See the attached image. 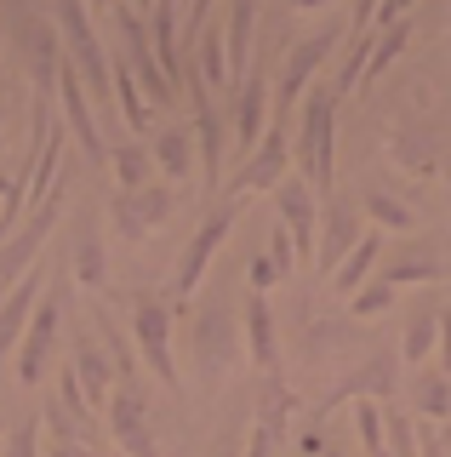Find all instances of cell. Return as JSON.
Here are the masks:
<instances>
[{
	"label": "cell",
	"instance_id": "681fc988",
	"mask_svg": "<svg viewBox=\"0 0 451 457\" xmlns=\"http://www.w3.org/2000/svg\"><path fill=\"white\" fill-rule=\"evenodd\" d=\"M440 446H446V457H451V423H440Z\"/></svg>",
	"mask_w": 451,
	"mask_h": 457
},
{
	"label": "cell",
	"instance_id": "f6af8a7d",
	"mask_svg": "<svg viewBox=\"0 0 451 457\" xmlns=\"http://www.w3.org/2000/svg\"><path fill=\"white\" fill-rule=\"evenodd\" d=\"M52 457H97L86 440H52Z\"/></svg>",
	"mask_w": 451,
	"mask_h": 457
},
{
	"label": "cell",
	"instance_id": "74e56055",
	"mask_svg": "<svg viewBox=\"0 0 451 457\" xmlns=\"http://www.w3.org/2000/svg\"><path fill=\"white\" fill-rule=\"evenodd\" d=\"M394 292H400V286H389V280H365L355 297H348V320H377V314H389L394 309Z\"/></svg>",
	"mask_w": 451,
	"mask_h": 457
},
{
	"label": "cell",
	"instance_id": "e0dca14e",
	"mask_svg": "<svg viewBox=\"0 0 451 457\" xmlns=\"http://www.w3.org/2000/svg\"><path fill=\"white\" fill-rule=\"evenodd\" d=\"M275 212H280V223H286V235H291V246H298L303 263H315V252H320V212H315V189H308L303 178H286L275 189Z\"/></svg>",
	"mask_w": 451,
	"mask_h": 457
},
{
	"label": "cell",
	"instance_id": "bcb514c9",
	"mask_svg": "<svg viewBox=\"0 0 451 457\" xmlns=\"http://www.w3.org/2000/svg\"><path fill=\"white\" fill-rule=\"evenodd\" d=\"M417 446H422V457H446V446H440L434 428H417Z\"/></svg>",
	"mask_w": 451,
	"mask_h": 457
},
{
	"label": "cell",
	"instance_id": "7a4b0ae2",
	"mask_svg": "<svg viewBox=\"0 0 451 457\" xmlns=\"http://www.w3.org/2000/svg\"><path fill=\"white\" fill-rule=\"evenodd\" d=\"M126 314H132L137 354H144V366L154 371V383L177 395L183 378H177V361H172V303L154 297V292H132V297H126Z\"/></svg>",
	"mask_w": 451,
	"mask_h": 457
},
{
	"label": "cell",
	"instance_id": "c3c4849f",
	"mask_svg": "<svg viewBox=\"0 0 451 457\" xmlns=\"http://www.w3.org/2000/svg\"><path fill=\"white\" fill-rule=\"evenodd\" d=\"M320 6H332V0H291V12H320Z\"/></svg>",
	"mask_w": 451,
	"mask_h": 457
},
{
	"label": "cell",
	"instance_id": "8fae6325",
	"mask_svg": "<svg viewBox=\"0 0 451 457\" xmlns=\"http://www.w3.org/2000/svg\"><path fill=\"white\" fill-rule=\"evenodd\" d=\"M263 114H269V57H251L246 80L229 92V126H234V149L258 154L263 149Z\"/></svg>",
	"mask_w": 451,
	"mask_h": 457
},
{
	"label": "cell",
	"instance_id": "ab89813d",
	"mask_svg": "<svg viewBox=\"0 0 451 457\" xmlns=\"http://www.w3.org/2000/svg\"><path fill=\"white\" fill-rule=\"evenodd\" d=\"M211 6H217V0H189V6H183V57H189V46L201 40V29L211 23Z\"/></svg>",
	"mask_w": 451,
	"mask_h": 457
},
{
	"label": "cell",
	"instance_id": "ee69618b",
	"mask_svg": "<svg viewBox=\"0 0 451 457\" xmlns=\"http://www.w3.org/2000/svg\"><path fill=\"white\" fill-rule=\"evenodd\" d=\"M440 371L451 378V303L440 309Z\"/></svg>",
	"mask_w": 451,
	"mask_h": 457
},
{
	"label": "cell",
	"instance_id": "60d3db41",
	"mask_svg": "<svg viewBox=\"0 0 451 457\" xmlns=\"http://www.w3.org/2000/svg\"><path fill=\"white\" fill-rule=\"evenodd\" d=\"M269 263L280 269V275H291V269H298V246H291L286 223H275V228H269Z\"/></svg>",
	"mask_w": 451,
	"mask_h": 457
},
{
	"label": "cell",
	"instance_id": "ffe728a7",
	"mask_svg": "<svg viewBox=\"0 0 451 457\" xmlns=\"http://www.w3.org/2000/svg\"><path fill=\"white\" fill-rule=\"evenodd\" d=\"M75 378H80V389H86L92 411H109V400H115V389H120V371H115V361H109L103 337H92V332L75 337Z\"/></svg>",
	"mask_w": 451,
	"mask_h": 457
},
{
	"label": "cell",
	"instance_id": "e575fe53",
	"mask_svg": "<svg viewBox=\"0 0 451 457\" xmlns=\"http://www.w3.org/2000/svg\"><path fill=\"white\" fill-rule=\"evenodd\" d=\"M115 109H120V120L132 126V132H144L149 104H144V86H137V75H132V63H126V57H115Z\"/></svg>",
	"mask_w": 451,
	"mask_h": 457
},
{
	"label": "cell",
	"instance_id": "5bb4252c",
	"mask_svg": "<svg viewBox=\"0 0 451 457\" xmlns=\"http://www.w3.org/2000/svg\"><path fill=\"white\" fill-rule=\"evenodd\" d=\"M286 171H291V137L280 132V126H269L263 149L229 178V200H251V195H263V189H280V183H286Z\"/></svg>",
	"mask_w": 451,
	"mask_h": 457
},
{
	"label": "cell",
	"instance_id": "9c48e42d",
	"mask_svg": "<svg viewBox=\"0 0 451 457\" xmlns=\"http://www.w3.org/2000/svg\"><path fill=\"white\" fill-rule=\"evenodd\" d=\"M115 23H120V35H126V63H132L137 86H144V104H149V109L177 104V86H172V75L160 69V57H154L149 23L137 18V12H126V6H115Z\"/></svg>",
	"mask_w": 451,
	"mask_h": 457
},
{
	"label": "cell",
	"instance_id": "44dd1931",
	"mask_svg": "<svg viewBox=\"0 0 451 457\" xmlns=\"http://www.w3.org/2000/svg\"><path fill=\"white\" fill-rule=\"evenodd\" d=\"M360 240H365L360 235V212L348 206V200H332V206L320 212V252H315V263L326 269V275H337V263H343Z\"/></svg>",
	"mask_w": 451,
	"mask_h": 457
},
{
	"label": "cell",
	"instance_id": "f546056e",
	"mask_svg": "<svg viewBox=\"0 0 451 457\" xmlns=\"http://www.w3.org/2000/svg\"><path fill=\"white\" fill-rule=\"evenodd\" d=\"M189 63L206 86H229V40H223V18L201 29V40L189 46Z\"/></svg>",
	"mask_w": 451,
	"mask_h": 457
},
{
	"label": "cell",
	"instance_id": "2e32d148",
	"mask_svg": "<svg viewBox=\"0 0 451 457\" xmlns=\"http://www.w3.org/2000/svg\"><path fill=\"white\" fill-rule=\"evenodd\" d=\"M183 86H189V97H194V143H201V183H206V189H217V183H223V114L211 109V92H206V80L194 75V63L183 69Z\"/></svg>",
	"mask_w": 451,
	"mask_h": 457
},
{
	"label": "cell",
	"instance_id": "d6986e66",
	"mask_svg": "<svg viewBox=\"0 0 451 457\" xmlns=\"http://www.w3.org/2000/svg\"><path fill=\"white\" fill-rule=\"evenodd\" d=\"M69 275L80 280V292H103L109 280V252H103V228H97L92 212H80L75 228H69Z\"/></svg>",
	"mask_w": 451,
	"mask_h": 457
},
{
	"label": "cell",
	"instance_id": "9a60e30c",
	"mask_svg": "<svg viewBox=\"0 0 451 457\" xmlns=\"http://www.w3.org/2000/svg\"><path fill=\"white\" fill-rule=\"evenodd\" d=\"M109 435H115V446L126 457H160V440H154L149 428V406H144V389H115V400H109L103 411Z\"/></svg>",
	"mask_w": 451,
	"mask_h": 457
},
{
	"label": "cell",
	"instance_id": "d4e9b609",
	"mask_svg": "<svg viewBox=\"0 0 451 457\" xmlns=\"http://www.w3.org/2000/svg\"><path fill=\"white\" fill-rule=\"evenodd\" d=\"M440 275H446L440 246H434V240H412L400 257H389L377 280H389V286H429V280H440Z\"/></svg>",
	"mask_w": 451,
	"mask_h": 457
},
{
	"label": "cell",
	"instance_id": "f907efd6",
	"mask_svg": "<svg viewBox=\"0 0 451 457\" xmlns=\"http://www.w3.org/2000/svg\"><path fill=\"white\" fill-rule=\"evenodd\" d=\"M326 457H348V452H337V446H326Z\"/></svg>",
	"mask_w": 451,
	"mask_h": 457
},
{
	"label": "cell",
	"instance_id": "83f0119b",
	"mask_svg": "<svg viewBox=\"0 0 451 457\" xmlns=\"http://www.w3.org/2000/svg\"><path fill=\"white\" fill-rule=\"evenodd\" d=\"M360 332H355V320H315L308 326V337H303V366H315V371H332V361L348 349Z\"/></svg>",
	"mask_w": 451,
	"mask_h": 457
},
{
	"label": "cell",
	"instance_id": "7bdbcfd3",
	"mask_svg": "<svg viewBox=\"0 0 451 457\" xmlns=\"http://www.w3.org/2000/svg\"><path fill=\"white\" fill-rule=\"evenodd\" d=\"M246 280H251V292H269V286L286 280V275H280V269L269 263V252H263V257H251V275H246Z\"/></svg>",
	"mask_w": 451,
	"mask_h": 457
},
{
	"label": "cell",
	"instance_id": "3957f363",
	"mask_svg": "<svg viewBox=\"0 0 451 457\" xmlns=\"http://www.w3.org/2000/svg\"><path fill=\"white\" fill-rule=\"evenodd\" d=\"M58 35H63L69 63H75L80 80H86V97L109 104V97H115V63H109L103 40H97L92 23H86V0H58Z\"/></svg>",
	"mask_w": 451,
	"mask_h": 457
},
{
	"label": "cell",
	"instance_id": "6da1fadb",
	"mask_svg": "<svg viewBox=\"0 0 451 457\" xmlns=\"http://www.w3.org/2000/svg\"><path fill=\"white\" fill-rule=\"evenodd\" d=\"M291 161L303 166V183L315 195H332V183H337V86H315L303 97Z\"/></svg>",
	"mask_w": 451,
	"mask_h": 457
},
{
	"label": "cell",
	"instance_id": "8d00e7d4",
	"mask_svg": "<svg viewBox=\"0 0 451 457\" xmlns=\"http://www.w3.org/2000/svg\"><path fill=\"white\" fill-rule=\"evenodd\" d=\"M434 349H440V314H412L406 343H400V361H406V366H429Z\"/></svg>",
	"mask_w": 451,
	"mask_h": 457
},
{
	"label": "cell",
	"instance_id": "484cf974",
	"mask_svg": "<svg viewBox=\"0 0 451 457\" xmlns=\"http://www.w3.org/2000/svg\"><path fill=\"white\" fill-rule=\"evenodd\" d=\"M389 161L429 183V178H440V143H434L429 132H417V126H400V132L389 137Z\"/></svg>",
	"mask_w": 451,
	"mask_h": 457
},
{
	"label": "cell",
	"instance_id": "d6a6232c",
	"mask_svg": "<svg viewBox=\"0 0 451 457\" xmlns=\"http://www.w3.org/2000/svg\"><path fill=\"white\" fill-rule=\"evenodd\" d=\"M109 171L120 189H149L154 183V149L149 143H109Z\"/></svg>",
	"mask_w": 451,
	"mask_h": 457
},
{
	"label": "cell",
	"instance_id": "4fadbf2b",
	"mask_svg": "<svg viewBox=\"0 0 451 457\" xmlns=\"http://www.w3.org/2000/svg\"><path fill=\"white\" fill-rule=\"evenodd\" d=\"M58 326H63V286H46V297H40L29 332H23V343H18V383H23V389H35V383H40L46 354H52V343H58Z\"/></svg>",
	"mask_w": 451,
	"mask_h": 457
},
{
	"label": "cell",
	"instance_id": "30bf717a",
	"mask_svg": "<svg viewBox=\"0 0 451 457\" xmlns=\"http://www.w3.org/2000/svg\"><path fill=\"white\" fill-rule=\"evenodd\" d=\"M177 212V189L172 183H149V189H120L109 200V223L120 240H149L154 228Z\"/></svg>",
	"mask_w": 451,
	"mask_h": 457
},
{
	"label": "cell",
	"instance_id": "cb8c5ba5",
	"mask_svg": "<svg viewBox=\"0 0 451 457\" xmlns=\"http://www.w3.org/2000/svg\"><path fill=\"white\" fill-rule=\"evenodd\" d=\"M251 35H258V0H229L223 6V40H229V92L251 69Z\"/></svg>",
	"mask_w": 451,
	"mask_h": 457
},
{
	"label": "cell",
	"instance_id": "816d5d0a",
	"mask_svg": "<svg viewBox=\"0 0 451 457\" xmlns=\"http://www.w3.org/2000/svg\"><path fill=\"white\" fill-rule=\"evenodd\" d=\"M137 6H154V0H137Z\"/></svg>",
	"mask_w": 451,
	"mask_h": 457
},
{
	"label": "cell",
	"instance_id": "4316f807",
	"mask_svg": "<svg viewBox=\"0 0 451 457\" xmlns=\"http://www.w3.org/2000/svg\"><path fill=\"white\" fill-rule=\"evenodd\" d=\"M154 166L166 171V183H189L194 161H201V143H194L189 126H166V132H154Z\"/></svg>",
	"mask_w": 451,
	"mask_h": 457
},
{
	"label": "cell",
	"instance_id": "836d02e7",
	"mask_svg": "<svg viewBox=\"0 0 451 457\" xmlns=\"http://www.w3.org/2000/svg\"><path fill=\"white\" fill-rule=\"evenodd\" d=\"M360 212L377 228H417V212L406 206V200H394L389 189H377V183H372V189H360Z\"/></svg>",
	"mask_w": 451,
	"mask_h": 457
},
{
	"label": "cell",
	"instance_id": "f5cc1de1",
	"mask_svg": "<svg viewBox=\"0 0 451 457\" xmlns=\"http://www.w3.org/2000/svg\"><path fill=\"white\" fill-rule=\"evenodd\" d=\"M0 435H6V428H0Z\"/></svg>",
	"mask_w": 451,
	"mask_h": 457
},
{
	"label": "cell",
	"instance_id": "f35d334b",
	"mask_svg": "<svg viewBox=\"0 0 451 457\" xmlns=\"http://www.w3.org/2000/svg\"><path fill=\"white\" fill-rule=\"evenodd\" d=\"M6 457H40V418H23L6 428Z\"/></svg>",
	"mask_w": 451,
	"mask_h": 457
},
{
	"label": "cell",
	"instance_id": "7dc6e473",
	"mask_svg": "<svg viewBox=\"0 0 451 457\" xmlns=\"http://www.w3.org/2000/svg\"><path fill=\"white\" fill-rule=\"evenodd\" d=\"M206 457H241V446H234V435H229V428H223V435L211 440V452H206Z\"/></svg>",
	"mask_w": 451,
	"mask_h": 457
},
{
	"label": "cell",
	"instance_id": "8992f818",
	"mask_svg": "<svg viewBox=\"0 0 451 457\" xmlns=\"http://www.w3.org/2000/svg\"><path fill=\"white\" fill-rule=\"evenodd\" d=\"M63 206H69V189H63V178H58V189H52L46 200H35L29 218L18 223V235H12L6 246H0V297H6L12 286H18V280L35 269V257H40V246H46V235L58 228Z\"/></svg>",
	"mask_w": 451,
	"mask_h": 457
},
{
	"label": "cell",
	"instance_id": "ba28073f",
	"mask_svg": "<svg viewBox=\"0 0 451 457\" xmlns=\"http://www.w3.org/2000/svg\"><path fill=\"white\" fill-rule=\"evenodd\" d=\"M241 206H246V200H223V206H211L206 218H201L194 240H189V246H183V257H177V286H172V303H189V297H194V286L206 280L211 257L223 252V240H229V228H234V218H241Z\"/></svg>",
	"mask_w": 451,
	"mask_h": 457
},
{
	"label": "cell",
	"instance_id": "ac0fdd59",
	"mask_svg": "<svg viewBox=\"0 0 451 457\" xmlns=\"http://www.w3.org/2000/svg\"><path fill=\"white\" fill-rule=\"evenodd\" d=\"M58 104H63V120L69 132L80 137V149H86L92 166H109V137H97V120H92V97H86V80H80L75 63H63L58 75Z\"/></svg>",
	"mask_w": 451,
	"mask_h": 457
},
{
	"label": "cell",
	"instance_id": "5b68a950",
	"mask_svg": "<svg viewBox=\"0 0 451 457\" xmlns=\"http://www.w3.org/2000/svg\"><path fill=\"white\" fill-rule=\"evenodd\" d=\"M394 389H400V354H394V349H377V354H365V361L337 371V383L315 400V411H308V418H315V428H320L337 406H343V400H394Z\"/></svg>",
	"mask_w": 451,
	"mask_h": 457
},
{
	"label": "cell",
	"instance_id": "7c38bea8",
	"mask_svg": "<svg viewBox=\"0 0 451 457\" xmlns=\"http://www.w3.org/2000/svg\"><path fill=\"white\" fill-rule=\"evenodd\" d=\"M12 35H18V52H23V63H29L35 97H58V75H63V35H58V23L23 12V18L12 23Z\"/></svg>",
	"mask_w": 451,
	"mask_h": 457
},
{
	"label": "cell",
	"instance_id": "d590c367",
	"mask_svg": "<svg viewBox=\"0 0 451 457\" xmlns=\"http://www.w3.org/2000/svg\"><path fill=\"white\" fill-rule=\"evenodd\" d=\"M406 40H412V18H406V23H389L383 35H372V63H365L360 86H377V80H383V69L406 52Z\"/></svg>",
	"mask_w": 451,
	"mask_h": 457
},
{
	"label": "cell",
	"instance_id": "f1b7e54d",
	"mask_svg": "<svg viewBox=\"0 0 451 457\" xmlns=\"http://www.w3.org/2000/svg\"><path fill=\"white\" fill-rule=\"evenodd\" d=\"M377 257H383V235H377V228H365V240H360V246L343 257V263H337V275H332V292H337V297H355L360 286L372 280Z\"/></svg>",
	"mask_w": 451,
	"mask_h": 457
},
{
	"label": "cell",
	"instance_id": "4dcf8cb0",
	"mask_svg": "<svg viewBox=\"0 0 451 457\" xmlns=\"http://www.w3.org/2000/svg\"><path fill=\"white\" fill-rule=\"evenodd\" d=\"M291 411H298V395H291V383L275 371V378L263 383V395H258V418H251V423H263V428H269V440L280 446L286 428H291Z\"/></svg>",
	"mask_w": 451,
	"mask_h": 457
},
{
	"label": "cell",
	"instance_id": "52a82bcc",
	"mask_svg": "<svg viewBox=\"0 0 451 457\" xmlns=\"http://www.w3.org/2000/svg\"><path fill=\"white\" fill-rule=\"evenodd\" d=\"M343 40H348L343 23H326L320 35H308V40H291V46H286V63H280V80H275V114H286L291 104H303V97H308V80L332 63V52L343 46Z\"/></svg>",
	"mask_w": 451,
	"mask_h": 457
},
{
	"label": "cell",
	"instance_id": "7402d4cb",
	"mask_svg": "<svg viewBox=\"0 0 451 457\" xmlns=\"http://www.w3.org/2000/svg\"><path fill=\"white\" fill-rule=\"evenodd\" d=\"M241 320H246V354H251V366H263L275 378V371H280V332H275L269 297H263V292H246Z\"/></svg>",
	"mask_w": 451,
	"mask_h": 457
},
{
	"label": "cell",
	"instance_id": "b9f144b4",
	"mask_svg": "<svg viewBox=\"0 0 451 457\" xmlns=\"http://www.w3.org/2000/svg\"><path fill=\"white\" fill-rule=\"evenodd\" d=\"M383 12V0H355V18H348V40H360V35H372V18Z\"/></svg>",
	"mask_w": 451,
	"mask_h": 457
},
{
	"label": "cell",
	"instance_id": "1f68e13d",
	"mask_svg": "<svg viewBox=\"0 0 451 457\" xmlns=\"http://www.w3.org/2000/svg\"><path fill=\"white\" fill-rule=\"evenodd\" d=\"M412 411H422L429 423H451V378L440 366H417L412 378Z\"/></svg>",
	"mask_w": 451,
	"mask_h": 457
},
{
	"label": "cell",
	"instance_id": "277c9868",
	"mask_svg": "<svg viewBox=\"0 0 451 457\" xmlns=\"http://www.w3.org/2000/svg\"><path fill=\"white\" fill-rule=\"evenodd\" d=\"M241 326L246 320H234V309H229V297H206L201 303V320H194V378H201V389L211 395L223 383V371L234 366V349H241Z\"/></svg>",
	"mask_w": 451,
	"mask_h": 457
},
{
	"label": "cell",
	"instance_id": "603a6c76",
	"mask_svg": "<svg viewBox=\"0 0 451 457\" xmlns=\"http://www.w3.org/2000/svg\"><path fill=\"white\" fill-rule=\"evenodd\" d=\"M40 297H46L40 269H29V275H23L6 297H0V354L23 343V332H29V320H35V309H40Z\"/></svg>",
	"mask_w": 451,
	"mask_h": 457
}]
</instances>
